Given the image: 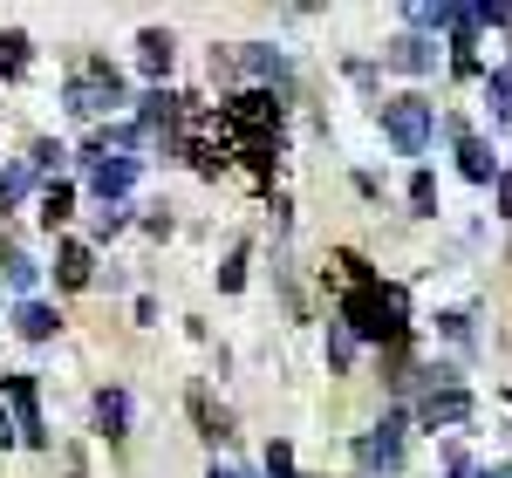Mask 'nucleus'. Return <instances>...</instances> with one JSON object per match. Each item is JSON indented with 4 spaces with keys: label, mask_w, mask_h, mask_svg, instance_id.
Returning <instances> with one entry per match:
<instances>
[{
    "label": "nucleus",
    "mask_w": 512,
    "mask_h": 478,
    "mask_svg": "<svg viewBox=\"0 0 512 478\" xmlns=\"http://www.w3.org/2000/svg\"><path fill=\"white\" fill-rule=\"evenodd\" d=\"M465 417H472V397H465V390L424 397V410H417V424H424V431H437V424H465Z\"/></svg>",
    "instance_id": "obj_5"
},
{
    "label": "nucleus",
    "mask_w": 512,
    "mask_h": 478,
    "mask_svg": "<svg viewBox=\"0 0 512 478\" xmlns=\"http://www.w3.org/2000/svg\"><path fill=\"white\" fill-rule=\"evenodd\" d=\"M383 130H390V144L403 158H424V144H431V103H424V96L383 103Z\"/></svg>",
    "instance_id": "obj_2"
},
{
    "label": "nucleus",
    "mask_w": 512,
    "mask_h": 478,
    "mask_svg": "<svg viewBox=\"0 0 512 478\" xmlns=\"http://www.w3.org/2000/svg\"><path fill=\"white\" fill-rule=\"evenodd\" d=\"M342 328H349V335H369V342H396V335H403V294L362 280L349 294V308H342Z\"/></svg>",
    "instance_id": "obj_1"
},
{
    "label": "nucleus",
    "mask_w": 512,
    "mask_h": 478,
    "mask_svg": "<svg viewBox=\"0 0 512 478\" xmlns=\"http://www.w3.org/2000/svg\"><path fill=\"white\" fill-rule=\"evenodd\" d=\"M390 62H396V69H410V76H424V69H437V48H431V41H417V35H403V41H390Z\"/></svg>",
    "instance_id": "obj_6"
},
{
    "label": "nucleus",
    "mask_w": 512,
    "mask_h": 478,
    "mask_svg": "<svg viewBox=\"0 0 512 478\" xmlns=\"http://www.w3.org/2000/svg\"><path fill=\"white\" fill-rule=\"evenodd\" d=\"M7 280H14V287H35V260H28V253H7Z\"/></svg>",
    "instance_id": "obj_17"
},
{
    "label": "nucleus",
    "mask_w": 512,
    "mask_h": 478,
    "mask_svg": "<svg viewBox=\"0 0 512 478\" xmlns=\"http://www.w3.org/2000/svg\"><path fill=\"white\" fill-rule=\"evenodd\" d=\"M458 164H465V178L492 185V144L485 137H458Z\"/></svg>",
    "instance_id": "obj_8"
},
{
    "label": "nucleus",
    "mask_w": 512,
    "mask_h": 478,
    "mask_svg": "<svg viewBox=\"0 0 512 478\" xmlns=\"http://www.w3.org/2000/svg\"><path fill=\"white\" fill-rule=\"evenodd\" d=\"M410 199H417V212H431V205H437V185H431V171H417V185H410Z\"/></svg>",
    "instance_id": "obj_18"
},
{
    "label": "nucleus",
    "mask_w": 512,
    "mask_h": 478,
    "mask_svg": "<svg viewBox=\"0 0 512 478\" xmlns=\"http://www.w3.org/2000/svg\"><path fill=\"white\" fill-rule=\"evenodd\" d=\"M362 458H369V465H383V472H396V465H403V417H383V424H376V438L362 444Z\"/></svg>",
    "instance_id": "obj_4"
},
{
    "label": "nucleus",
    "mask_w": 512,
    "mask_h": 478,
    "mask_svg": "<svg viewBox=\"0 0 512 478\" xmlns=\"http://www.w3.org/2000/svg\"><path fill=\"white\" fill-rule=\"evenodd\" d=\"M69 103H76L82 117H103V110H123V89L110 69H89V76L69 82Z\"/></svg>",
    "instance_id": "obj_3"
},
{
    "label": "nucleus",
    "mask_w": 512,
    "mask_h": 478,
    "mask_svg": "<svg viewBox=\"0 0 512 478\" xmlns=\"http://www.w3.org/2000/svg\"><path fill=\"white\" fill-rule=\"evenodd\" d=\"M212 478H253V472H239V465H212Z\"/></svg>",
    "instance_id": "obj_22"
},
{
    "label": "nucleus",
    "mask_w": 512,
    "mask_h": 478,
    "mask_svg": "<svg viewBox=\"0 0 512 478\" xmlns=\"http://www.w3.org/2000/svg\"><path fill=\"white\" fill-rule=\"evenodd\" d=\"M267 472H274V478H294V451H287V444H274V451H267Z\"/></svg>",
    "instance_id": "obj_19"
},
{
    "label": "nucleus",
    "mask_w": 512,
    "mask_h": 478,
    "mask_svg": "<svg viewBox=\"0 0 512 478\" xmlns=\"http://www.w3.org/2000/svg\"><path fill=\"white\" fill-rule=\"evenodd\" d=\"M14 410H21V431H28V438H41V417H35V383H28V376L14 383Z\"/></svg>",
    "instance_id": "obj_15"
},
{
    "label": "nucleus",
    "mask_w": 512,
    "mask_h": 478,
    "mask_svg": "<svg viewBox=\"0 0 512 478\" xmlns=\"http://www.w3.org/2000/svg\"><path fill=\"white\" fill-rule=\"evenodd\" d=\"M137 55H144V69H151V76H164V69H171V35H158V28H151V35H137Z\"/></svg>",
    "instance_id": "obj_11"
},
{
    "label": "nucleus",
    "mask_w": 512,
    "mask_h": 478,
    "mask_svg": "<svg viewBox=\"0 0 512 478\" xmlns=\"http://www.w3.org/2000/svg\"><path fill=\"white\" fill-rule=\"evenodd\" d=\"M14 328H21L28 342H48V335H55V308H41V301H21V315H14Z\"/></svg>",
    "instance_id": "obj_10"
},
{
    "label": "nucleus",
    "mask_w": 512,
    "mask_h": 478,
    "mask_svg": "<svg viewBox=\"0 0 512 478\" xmlns=\"http://www.w3.org/2000/svg\"><path fill=\"white\" fill-rule=\"evenodd\" d=\"M499 212H506V219H512V171H506V178H499Z\"/></svg>",
    "instance_id": "obj_20"
},
{
    "label": "nucleus",
    "mask_w": 512,
    "mask_h": 478,
    "mask_svg": "<svg viewBox=\"0 0 512 478\" xmlns=\"http://www.w3.org/2000/svg\"><path fill=\"white\" fill-rule=\"evenodd\" d=\"M130 178H137V164H130V158H103V164H96V192H103V199H123Z\"/></svg>",
    "instance_id": "obj_7"
},
{
    "label": "nucleus",
    "mask_w": 512,
    "mask_h": 478,
    "mask_svg": "<svg viewBox=\"0 0 512 478\" xmlns=\"http://www.w3.org/2000/svg\"><path fill=\"white\" fill-rule=\"evenodd\" d=\"M96 424L117 438L123 424H130V397H123V390H96Z\"/></svg>",
    "instance_id": "obj_9"
},
{
    "label": "nucleus",
    "mask_w": 512,
    "mask_h": 478,
    "mask_svg": "<svg viewBox=\"0 0 512 478\" xmlns=\"http://www.w3.org/2000/svg\"><path fill=\"white\" fill-rule=\"evenodd\" d=\"M55 274H62V287H82V280H89V246H62Z\"/></svg>",
    "instance_id": "obj_12"
},
{
    "label": "nucleus",
    "mask_w": 512,
    "mask_h": 478,
    "mask_svg": "<svg viewBox=\"0 0 512 478\" xmlns=\"http://www.w3.org/2000/svg\"><path fill=\"white\" fill-rule=\"evenodd\" d=\"M28 69V35H0V76H21Z\"/></svg>",
    "instance_id": "obj_14"
},
{
    "label": "nucleus",
    "mask_w": 512,
    "mask_h": 478,
    "mask_svg": "<svg viewBox=\"0 0 512 478\" xmlns=\"http://www.w3.org/2000/svg\"><path fill=\"white\" fill-rule=\"evenodd\" d=\"M328 349H335V369H342V362L355 356V335L342 328V321H328Z\"/></svg>",
    "instance_id": "obj_16"
},
{
    "label": "nucleus",
    "mask_w": 512,
    "mask_h": 478,
    "mask_svg": "<svg viewBox=\"0 0 512 478\" xmlns=\"http://www.w3.org/2000/svg\"><path fill=\"white\" fill-rule=\"evenodd\" d=\"M7 444H14V417L0 410V451H7Z\"/></svg>",
    "instance_id": "obj_21"
},
{
    "label": "nucleus",
    "mask_w": 512,
    "mask_h": 478,
    "mask_svg": "<svg viewBox=\"0 0 512 478\" xmlns=\"http://www.w3.org/2000/svg\"><path fill=\"white\" fill-rule=\"evenodd\" d=\"M69 205H76L69 185H48V192H41V226H62V219H69Z\"/></svg>",
    "instance_id": "obj_13"
}]
</instances>
